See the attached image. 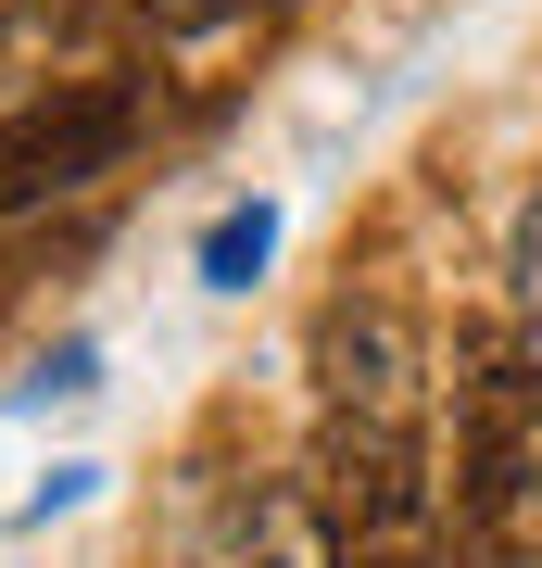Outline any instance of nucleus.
Returning a JSON list of instances; mask_svg holds the SVG:
<instances>
[{
  "mask_svg": "<svg viewBox=\"0 0 542 568\" xmlns=\"http://www.w3.org/2000/svg\"><path fill=\"white\" fill-rule=\"evenodd\" d=\"M518 316H530V354H542V203L518 215Z\"/></svg>",
  "mask_w": 542,
  "mask_h": 568,
  "instance_id": "5",
  "label": "nucleus"
},
{
  "mask_svg": "<svg viewBox=\"0 0 542 568\" xmlns=\"http://www.w3.org/2000/svg\"><path fill=\"white\" fill-rule=\"evenodd\" d=\"M454 530L480 568H530L542 544V354L467 342L454 379Z\"/></svg>",
  "mask_w": 542,
  "mask_h": 568,
  "instance_id": "1",
  "label": "nucleus"
},
{
  "mask_svg": "<svg viewBox=\"0 0 542 568\" xmlns=\"http://www.w3.org/2000/svg\"><path fill=\"white\" fill-rule=\"evenodd\" d=\"M316 405L341 417H429V328L403 291H341L316 304Z\"/></svg>",
  "mask_w": 542,
  "mask_h": 568,
  "instance_id": "3",
  "label": "nucleus"
},
{
  "mask_svg": "<svg viewBox=\"0 0 542 568\" xmlns=\"http://www.w3.org/2000/svg\"><path fill=\"white\" fill-rule=\"evenodd\" d=\"M265 253H278V203L215 215V241H202V291H253V278H265Z\"/></svg>",
  "mask_w": 542,
  "mask_h": 568,
  "instance_id": "4",
  "label": "nucleus"
},
{
  "mask_svg": "<svg viewBox=\"0 0 542 568\" xmlns=\"http://www.w3.org/2000/svg\"><path fill=\"white\" fill-rule=\"evenodd\" d=\"M140 126H152L140 77H63V89H39V102H13L0 114V215H39V203H63V190L114 178V164L140 152Z\"/></svg>",
  "mask_w": 542,
  "mask_h": 568,
  "instance_id": "2",
  "label": "nucleus"
}]
</instances>
